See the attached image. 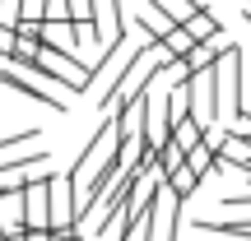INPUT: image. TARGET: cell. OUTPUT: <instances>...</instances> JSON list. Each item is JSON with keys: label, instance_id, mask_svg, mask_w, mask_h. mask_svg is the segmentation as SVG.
<instances>
[{"label": "cell", "instance_id": "1", "mask_svg": "<svg viewBox=\"0 0 251 241\" xmlns=\"http://www.w3.org/2000/svg\"><path fill=\"white\" fill-rule=\"evenodd\" d=\"M237 116H242V51L228 46L214 61V121L228 130Z\"/></svg>", "mask_w": 251, "mask_h": 241}, {"label": "cell", "instance_id": "2", "mask_svg": "<svg viewBox=\"0 0 251 241\" xmlns=\"http://www.w3.org/2000/svg\"><path fill=\"white\" fill-rule=\"evenodd\" d=\"M28 65H33L37 74H47V79H51L61 93H89V74H93V65H84L79 56H70V51H56V46L42 42V51H37Z\"/></svg>", "mask_w": 251, "mask_h": 241}, {"label": "cell", "instance_id": "3", "mask_svg": "<svg viewBox=\"0 0 251 241\" xmlns=\"http://www.w3.org/2000/svg\"><path fill=\"white\" fill-rule=\"evenodd\" d=\"M75 223V181L70 172L56 176L51 172V227H70Z\"/></svg>", "mask_w": 251, "mask_h": 241}, {"label": "cell", "instance_id": "4", "mask_svg": "<svg viewBox=\"0 0 251 241\" xmlns=\"http://www.w3.org/2000/svg\"><path fill=\"white\" fill-rule=\"evenodd\" d=\"M93 28H98V42H117V37L126 33L121 23V0H93Z\"/></svg>", "mask_w": 251, "mask_h": 241}, {"label": "cell", "instance_id": "5", "mask_svg": "<svg viewBox=\"0 0 251 241\" xmlns=\"http://www.w3.org/2000/svg\"><path fill=\"white\" fill-rule=\"evenodd\" d=\"M135 23H140V33H149V37H168L172 28H177V23H172V14L158 5V0H144V5L135 9Z\"/></svg>", "mask_w": 251, "mask_h": 241}, {"label": "cell", "instance_id": "6", "mask_svg": "<svg viewBox=\"0 0 251 241\" xmlns=\"http://www.w3.org/2000/svg\"><path fill=\"white\" fill-rule=\"evenodd\" d=\"M186 167L196 172L200 181H205L209 172H214V149H209L205 139H196V144H191V149H186Z\"/></svg>", "mask_w": 251, "mask_h": 241}, {"label": "cell", "instance_id": "7", "mask_svg": "<svg viewBox=\"0 0 251 241\" xmlns=\"http://www.w3.org/2000/svg\"><path fill=\"white\" fill-rule=\"evenodd\" d=\"M163 181H168V186H172V190H177V195H181V199H191V195H196V190H200V176H196V172H191V167H186V162H181V167H177V172H172V176H163Z\"/></svg>", "mask_w": 251, "mask_h": 241}, {"label": "cell", "instance_id": "8", "mask_svg": "<svg viewBox=\"0 0 251 241\" xmlns=\"http://www.w3.org/2000/svg\"><path fill=\"white\" fill-rule=\"evenodd\" d=\"M158 42H163V46H168V56H186V51H191V46H196V37H191V33H186V28H181V23H177V28H172V33H168V37H158Z\"/></svg>", "mask_w": 251, "mask_h": 241}, {"label": "cell", "instance_id": "9", "mask_svg": "<svg viewBox=\"0 0 251 241\" xmlns=\"http://www.w3.org/2000/svg\"><path fill=\"white\" fill-rule=\"evenodd\" d=\"M19 19H33V23H42V0H19Z\"/></svg>", "mask_w": 251, "mask_h": 241}, {"label": "cell", "instance_id": "10", "mask_svg": "<svg viewBox=\"0 0 251 241\" xmlns=\"http://www.w3.org/2000/svg\"><path fill=\"white\" fill-rule=\"evenodd\" d=\"M242 19H247V23H251V0H247V5H242Z\"/></svg>", "mask_w": 251, "mask_h": 241}]
</instances>
